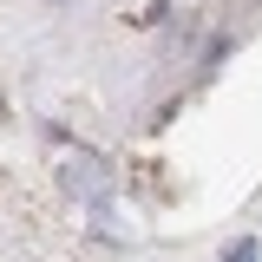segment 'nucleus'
I'll use <instances>...</instances> for the list:
<instances>
[{
    "mask_svg": "<svg viewBox=\"0 0 262 262\" xmlns=\"http://www.w3.org/2000/svg\"><path fill=\"white\" fill-rule=\"evenodd\" d=\"M223 262H262V249H256V236H236L223 249Z\"/></svg>",
    "mask_w": 262,
    "mask_h": 262,
    "instance_id": "obj_1",
    "label": "nucleus"
}]
</instances>
